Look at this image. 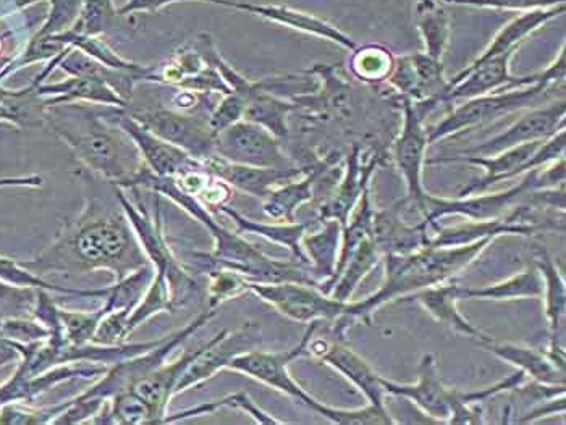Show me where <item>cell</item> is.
<instances>
[{
    "mask_svg": "<svg viewBox=\"0 0 566 425\" xmlns=\"http://www.w3.org/2000/svg\"><path fill=\"white\" fill-rule=\"evenodd\" d=\"M22 266L36 275L107 270L114 274L115 281H120L149 263L118 198L111 204L90 190L82 214L65 224L44 253Z\"/></svg>",
    "mask_w": 566,
    "mask_h": 425,
    "instance_id": "6da1fadb",
    "label": "cell"
},
{
    "mask_svg": "<svg viewBox=\"0 0 566 425\" xmlns=\"http://www.w3.org/2000/svg\"><path fill=\"white\" fill-rule=\"evenodd\" d=\"M146 188L151 193L166 196L174 201L178 208L184 209L195 221L206 226L214 240V251L211 254H193L199 270L212 269V267H222L239 272L244 277L253 281H265V284H275V281H298V284L314 285L317 287L313 274L302 264L285 263V261L272 259L265 256L243 238V235L237 232H230L226 226L216 221L212 212L202 204L198 198L185 193L174 177H159L153 173L148 167L143 166L136 173L135 179L128 183V188Z\"/></svg>",
    "mask_w": 566,
    "mask_h": 425,
    "instance_id": "7a4b0ae2",
    "label": "cell"
},
{
    "mask_svg": "<svg viewBox=\"0 0 566 425\" xmlns=\"http://www.w3.org/2000/svg\"><path fill=\"white\" fill-rule=\"evenodd\" d=\"M495 240L488 238L464 246H426L411 254L384 256L386 275L379 290L363 301H349L340 319L334 322L335 337L345 340L353 323H373V316L392 301L453 280L468 269Z\"/></svg>",
    "mask_w": 566,
    "mask_h": 425,
    "instance_id": "3957f363",
    "label": "cell"
},
{
    "mask_svg": "<svg viewBox=\"0 0 566 425\" xmlns=\"http://www.w3.org/2000/svg\"><path fill=\"white\" fill-rule=\"evenodd\" d=\"M112 106L90 103L48 107L52 130L73 149L90 172L107 183L127 188L145 166L138 148L111 117Z\"/></svg>",
    "mask_w": 566,
    "mask_h": 425,
    "instance_id": "277c9868",
    "label": "cell"
},
{
    "mask_svg": "<svg viewBox=\"0 0 566 425\" xmlns=\"http://www.w3.org/2000/svg\"><path fill=\"white\" fill-rule=\"evenodd\" d=\"M115 187V184H114ZM118 202L124 209L125 215L135 230L136 238L148 257L149 266L153 267L154 277L163 278L169 284L172 290L175 306L181 308L187 305L191 293L197 288L193 274L184 266L174 254L172 246L167 242L164 233L163 215H160V194H154V214L145 204H133L125 196L124 188L115 187Z\"/></svg>",
    "mask_w": 566,
    "mask_h": 425,
    "instance_id": "5b68a950",
    "label": "cell"
},
{
    "mask_svg": "<svg viewBox=\"0 0 566 425\" xmlns=\"http://www.w3.org/2000/svg\"><path fill=\"white\" fill-rule=\"evenodd\" d=\"M537 170L524 173L526 177L518 184L501 193H480L458 198H439L428 193L415 204H405L403 200L401 204H403L405 214L416 212L421 215V221L428 222L432 229H436L437 222L452 215L464 217L467 221H494V219L506 217L520 202L524 201L530 191L539 190Z\"/></svg>",
    "mask_w": 566,
    "mask_h": 425,
    "instance_id": "8992f818",
    "label": "cell"
},
{
    "mask_svg": "<svg viewBox=\"0 0 566 425\" xmlns=\"http://www.w3.org/2000/svg\"><path fill=\"white\" fill-rule=\"evenodd\" d=\"M551 88L552 86L547 85H531L523 86V88L495 91L485 96L463 100V104L455 107L442 121L428 131L429 145H436L450 136L463 134L464 130H470L478 125L489 124V121L497 120L506 115L536 107L534 104L541 103Z\"/></svg>",
    "mask_w": 566,
    "mask_h": 425,
    "instance_id": "52a82bcc",
    "label": "cell"
},
{
    "mask_svg": "<svg viewBox=\"0 0 566 425\" xmlns=\"http://www.w3.org/2000/svg\"><path fill=\"white\" fill-rule=\"evenodd\" d=\"M216 316H218V309L209 308L208 311L199 314L197 319L191 320L184 329L164 337V340L153 350L136 354V357L122 359V361L109 365L106 374L101 375L99 381L90 386L82 395H78L80 399H99L107 402L112 396L127 392L136 382L142 381L146 375L160 368L164 362H167V358L172 354L174 350H177L187 338L197 333Z\"/></svg>",
    "mask_w": 566,
    "mask_h": 425,
    "instance_id": "ba28073f",
    "label": "cell"
},
{
    "mask_svg": "<svg viewBox=\"0 0 566 425\" xmlns=\"http://www.w3.org/2000/svg\"><path fill=\"white\" fill-rule=\"evenodd\" d=\"M321 322L307 323L305 336L302 337L300 343L293 347L292 350L286 351H261L251 350L247 353H241L239 357L232 359L227 371L237 372V374L247 375L271 386L272 390L290 396L295 402L305 404V406L316 413L321 402H317L314 396L300 385L295 379L290 374L289 368L295 359L307 357V343L311 337L319 329Z\"/></svg>",
    "mask_w": 566,
    "mask_h": 425,
    "instance_id": "9c48e42d",
    "label": "cell"
},
{
    "mask_svg": "<svg viewBox=\"0 0 566 425\" xmlns=\"http://www.w3.org/2000/svg\"><path fill=\"white\" fill-rule=\"evenodd\" d=\"M248 291L268 302L282 316L300 323H334L335 320L340 319L348 306V302L332 298L314 285L298 284V281L265 284V281L248 280Z\"/></svg>",
    "mask_w": 566,
    "mask_h": 425,
    "instance_id": "30bf717a",
    "label": "cell"
},
{
    "mask_svg": "<svg viewBox=\"0 0 566 425\" xmlns=\"http://www.w3.org/2000/svg\"><path fill=\"white\" fill-rule=\"evenodd\" d=\"M216 156L251 167L292 169L293 162L285 156L281 139L253 121L240 120L216 135Z\"/></svg>",
    "mask_w": 566,
    "mask_h": 425,
    "instance_id": "8fae6325",
    "label": "cell"
},
{
    "mask_svg": "<svg viewBox=\"0 0 566 425\" xmlns=\"http://www.w3.org/2000/svg\"><path fill=\"white\" fill-rule=\"evenodd\" d=\"M384 386L387 395L408 400L437 424H449L453 411L464 402L461 390L449 389L443 383L432 353L424 354L419 361L416 383H395L384 379Z\"/></svg>",
    "mask_w": 566,
    "mask_h": 425,
    "instance_id": "7c38bea8",
    "label": "cell"
},
{
    "mask_svg": "<svg viewBox=\"0 0 566 425\" xmlns=\"http://www.w3.org/2000/svg\"><path fill=\"white\" fill-rule=\"evenodd\" d=\"M260 343L261 329L258 323H244L237 332L222 330L199 348L197 357L181 374L177 389H175V396L208 382L220 371L229 368L233 358L247 353V351L256 350Z\"/></svg>",
    "mask_w": 566,
    "mask_h": 425,
    "instance_id": "4fadbf2b",
    "label": "cell"
},
{
    "mask_svg": "<svg viewBox=\"0 0 566 425\" xmlns=\"http://www.w3.org/2000/svg\"><path fill=\"white\" fill-rule=\"evenodd\" d=\"M135 120L164 141L184 149L195 159L206 162L216 156V135L209 128L208 120L191 117L169 109H127Z\"/></svg>",
    "mask_w": 566,
    "mask_h": 425,
    "instance_id": "5bb4252c",
    "label": "cell"
},
{
    "mask_svg": "<svg viewBox=\"0 0 566 425\" xmlns=\"http://www.w3.org/2000/svg\"><path fill=\"white\" fill-rule=\"evenodd\" d=\"M403 127L392 146V159L407 184L405 204H415L428 194L422 184V169L428 151V131L422 125V114L413 100L403 97Z\"/></svg>",
    "mask_w": 566,
    "mask_h": 425,
    "instance_id": "9a60e30c",
    "label": "cell"
},
{
    "mask_svg": "<svg viewBox=\"0 0 566 425\" xmlns=\"http://www.w3.org/2000/svg\"><path fill=\"white\" fill-rule=\"evenodd\" d=\"M307 357L319 359L328 368L337 371L342 378L347 379L368 400V403L387 410V392L382 375L377 374L366 359L347 347L345 340L337 338L328 341L313 336L307 343Z\"/></svg>",
    "mask_w": 566,
    "mask_h": 425,
    "instance_id": "2e32d148",
    "label": "cell"
},
{
    "mask_svg": "<svg viewBox=\"0 0 566 425\" xmlns=\"http://www.w3.org/2000/svg\"><path fill=\"white\" fill-rule=\"evenodd\" d=\"M112 120L122 128L132 141L138 148L139 156H142L145 166L151 170L153 173L159 177H178L188 170L201 167V160L195 159L185 152L184 149L164 141L159 136L151 134L148 128L143 127L138 120L128 114L127 109L122 107H112Z\"/></svg>",
    "mask_w": 566,
    "mask_h": 425,
    "instance_id": "e0dca14e",
    "label": "cell"
},
{
    "mask_svg": "<svg viewBox=\"0 0 566 425\" xmlns=\"http://www.w3.org/2000/svg\"><path fill=\"white\" fill-rule=\"evenodd\" d=\"M387 82L401 96L413 103L429 104V107L443 103V97L452 86L443 76L442 61H437L424 52L395 57L394 68Z\"/></svg>",
    "mask_w": 566,
    "mask_h": 425,
    "instance_id": "ac0fdd59",
    "label": "cell"
},
{
    "mask_svg": "<svg viewBox=\"0 0 566 425\" xmlns=\"http://www.w3.org/2000/svg\"><path fill=\"white\" fill-rule=\"evenodd\" d=\"M565 99L555 100L547 106L531 107L515 124L510 125L501 135L474 146L467 155L494 156L515 146L539 142L565 128Z\"/></svg>",
    "mask_w": 566,
    "mask_h": 425,
    "instance_id": "d6986e66",
    "label": "cell"
},
{
    "mask_svg": "<svg viewBox=\"0 0 566 425\" xmlns=\"http://www.w3.org/2000/svg\"><path fill=\"white\" fill-rule=\"evenodd\" d=\"M541 142H527V145L515 146V148L506 149L494 156H463V157H437V159L428 160V166L436 163H470V166L481 167L484 170V177L480 180H471L464 184L463 190L458 196H471V194L485 193L489 188L501 183L503 180L515 179L523 176L524 166H526L530 157L536 151Z\"/></svg>",
    "mask_w": 566,
    "mask_h": 425,
    "instance_id": "ffe728a7",
    "label": "cell"
},
{
    "mask_svg": "<svg viewBox=\"0 0 566 425\" xmlns=\"http://www.w3.org/2000/svg\"><path fill=\"white\" fill-rule=\"evenodd\" d=\"M401 201L390 208L374 211V242L380 254H411L422 247L431 246L432 226L426 221L418 224L407 222Z\"/></svg>",
    "mask_w": 566,
    "mask_h": 425,
    "instance_id": "44dd1931",
    "label": "cell"
},
{
    "mask_svg": "<svg viewBox=\"0 0 566 425\" xmlns=\"http://www.w3.org/2000/svg\"><path fill=\"white\" fill-rule=\"evenodd\" d=\"M205 166L212 176L219 177L229 187L261 201L275 188L305 173L298 167L275 169V167L241 166L219 156H212L211 159L206 160Z\"/></svg>",
    "mask_w": 566,
    "mask_h": 425,
    "instance_id": "7402d4cb",
    "label": "cell"
},
{
    "mask_svg": "<svg viewBox=\"0 0 566 425\" xmlns=\"http://www.w3.org/2000/svg\"><path fill=\"white\" fill-rule=\"evenodd\" d=\"M534 266L539 269L544 280V312L548 323V354L565 362L566 330V284L557 263L547 251H541Z\"/></svg>",
    "mask_w": 566,
    "mask_h": 425,
    "instance_id": "603a6c76",
    "label": "cell"
},
{
    "mask_svg": "<svg viewBox=\"0 0 566 425\" xmlns=\"http://www.w3.org/2000/svg\"><path fill=\"white\" fill-rule=\"evenodd\" d=\"M214 3L253 13V15L261 17V19L285 24V26L302 31V33L324 38V40L338 44L347 51H355L356 49L355 41L347 36L344 31L338 30L337 26L326 22V20L311 15V13L300 12V10L290 9L285 6H260V3L237 2V0H214Z\"/></svg>",
    "mask_w": 566,
    "mask_h": 425,
    "instance_id": "cb8c5ba5",
    "label": "cell"
},
{
    "mask_svg": "<svg viewBox=\"0 0 566 425\" xmlns=\"http://www.w3.org/2000/svg\"><path fill=\"white\" fill-rule=\"evenodd\" d=\"M377 162H379L377 157L365 162L361 160L359 149H353L352 155L348 156L347 167H345L344 179L335 188L334 194L321 205V221L334 219L342 226L347 224L349 215L355 211L363 194L369 190L370 176H373Z\"/></svg>",
    "mask_w": 566,
    "mask_h": 425,
    "instance_id": "d4e9b609",
    "label": "cell"
},
{
    "mask_svg": "<svg viewBox=\"0 0 566 425\" xmlns=\"http://www.w3.org/2000/svg\"><path fill=\"white\" fill-rule=\"evenodd\" d=\"M478 343L495 358L509 362L513 368L522 371L533 382L541 383V385H565V362L552 358L548 351L515 343H497L491 337L478 341Z\"/></svg>",
    "mask_w": 566,
    "mask_h": 425,
    "instance_id": "484cf974",
    "label": "cell"
},
{
    "mask_svg": "<svg viewBox=\"0 0 566 425\" xmlns=\"http://www.w3.org/2000/svg\"><path fill=\"white\" fill-rule=\"evenodd\" d=\"M382 254L374 242V236H369L337 264L332 278L317 285V288L338 301H353V295L358 290L359 284L368 277L370 270L376 269Z\"/></svg>",
    "mask_w": 566,
    "mask_h": 425,
    "instance_id": "4316f807",
    "label": "cell"
},
{
    "mask_svg": "<svg viewBox=\"0 0 566 425\" xmlns=\"http://www.w3.org/2000/svg\"><path fill=\"white\" fill-rule=\"evenodd\" d=\"M403 301L418 302L429 316L434 317L437 322L460 336L474 338L478 341L488 338L463 314L458 311V302L461 301V287L457 281L450 280L436 285V287L426 288V290L408 296Z\"/></svg>",
    "mask_w": 566,
    "mask_h": 425,
    "instance_id": "83f0119b",
    "label": "cell"
},
{
    "mask_svg": "<svg viewBox=\"0 0 566 425\" xmlns=\"http://www.w3.org/2000/svg\"><path fill=\"white\" fill-rule=\"evenodd\" d=\"M38 94L43 97L45 107L72 103L101 104V106L122 107V109H128L130 106V103L112 88L109 83L93 76H70L62 83L40 85Z\"/></svg>",
    "mask_w": 566,
    "mask_h": 425,
    "instance_id": "f1b7e54d",
    "label": "cell"
},
{
    "mask_svg": "<svg viewBox=\"0 0 566 425\" xmlns=\"http://www.w3.org/2000/svg\"><path fill=\"white\" fill-rule=\"evenodd\" d=\"M199 350V348H198ZM198 350L181 354L177 361L164 362L160 368L136 382L127 392L135 393L138 399L148 404L153 414V424H164L167 416V407L175 396V389L180 381L187 365L197 357Z\"/></svg>",
    "mask_w": 566,
    "mask_h": 425,
    "instance_id": "f546056e",
    "label": "cell"
},
{
    "mask_svg": "<svg viewBox=\"0 0 566 425\" xmlns=\"http://www.w3.org/2000/svg\"><path fill=\"white\" fill-rule=\"evenodd\" d=\"M218 211L222 212L223 215H227L233 222V225L237 226L235 232L240 233V235L251 233V235L262 236V238L269 240V242L275 243V245L286 247L292 253L295 263L302 264V266L310 269V263H307L305 251L302 247V240L307 232V224H298V222H292V224H289V222L262 224V222L244 217L235 209L229 208V204L222 205Z\"/></svg>",
    "mask_w": 566,
    "mask_h": 425,
    "instance_id": "4dcf8cb0",
    "label": "cell"
},
{
    "mask_svg": "<svg viewBox=\"0 0 566 425\" xmlns=\"http://www.w3.org/2000/svg\"><path fill=\"white\" fill-rule=\"evenodd\" d=\"M296 109L298 106L293 100L269 93L256 82L248 93L243 120L261 125L283 142L289 139V115Z\"/></svg>",
    "mask_w": 566,
    "mask_h": 425,
    "instance_id": "1f68e13d",
    "label": "cell"
},
{
    "mask_svg": "<svg viewBox=\"0 0 566 425\" xmlns=\"http://www.w3.org/2000/svg\"><path fill=\"white\" fill-rule=\"evenodd\" d=\"M565 10L566 3H560V6L551 7V9L527 10V12H523L522 15L506 23L505 26L495 34L494 40L488 45V49L482 52L476 61L471 62L470 65L481 64V62L495 57V55H501L503 52L520 49V45L524 43L527 36H531L534 31L539 30L541 26L551 22V20L564 15Z\"/></svg>",
    "mask_w": 566,
    "mask_h": 425,
    "instance_id": "d6a6232c",
    "label": "cell"
},
{
    "mask_svg": "<svg viewBox=\"0 0 566 425\" xmlns=\"http://www.w3.org/2000/svg\"><path fill=\"white\" fill-rule=\"evenodd\" d=\"M340 245L342 225L334 219H324L321 230L313 233L306 232L303 236L302 247L317 285L327 281L334 275Z\"/></svg>",
    "mask_w": 566,
    "mask_h": 425,
    "instance_id": "836d02e7",
    "label": "cell"
},
{
    "mask_svg": "<svg viewBox=\"0 0 566 425\" xmlns=\"http://www.w3.org/2000/svg\"><path fill=\"white\" fill-rule=\"evenodd\" d=\"M544 280L536 266L485 287H461L463 299H482V301H513V299L543 298Z\"/></svg>",
    "mask_w": 566,
    "mask_h": 425,
    "instance_id": "e575fe53",
    "label": "cell"
},
{
    "mask_svg": "<svg viewBox=\"0 0 566 425\" xmlns=\"http://www.w3.org/2000/svg\"><path fill=\"white\" fill-rule=\"evenodd\" d=\"M316 179L317 170H313L303 179L296 177L286 181L262 200V211L275 222H289V224L296 222V211L306 202L313 201V187Z\"/></svg>",
    "mask_w": 566,
    "mask_h": 425,
    "instance_id": "d590c367",
    "label": "cell"
},
{
    "mask_svg": "<svg viewBox=\"0 0 566 425\" xmlns=\"http://www.w3.org/2000/svg\"><path fill=\"white\" fill-rule=\"evenodd\" d=\"M415 17L424 41V54L442 61L450 38L449 13L436 0H416Z\"/></svg>",
    "mask_w": 566,
    "mask_h": 425,
    "instance_id": "8d00e7d4",
    "label": "cell"
},
{
    "mask_svg": "<svg viewBox=\"0 0 566 425\" xmlns=\"http://www.w3.org/2000/svg\"><path fill=\"white\" fill-rule=\"evenodd\" d=\"M352 57V70L361 82H387L392 72L395 57L389 49L382 45L369 44L356 47Z\"/></svg>",
    "mask_w": 566,
    "mask_h": 425,
    "instance_id": "74e56055",
    "label": "cell"
},
{
    "mask_svg": "<svg viewBox=\"0 0 566 425\" xmlns=\"http://www.w3.org/2000/svg\"><path fill=\"white\" fill-rule=\"evenodd\" d=\"M115 17L118 15L112 9V0H85L78 19L64 33L69 36H99L109 30Z\"/></svg>",
    "mask_w": 566,
    "mask_h": 425,
    "instance_id": "f35d334b",
    "label": "cell"
},
{
    "mask_svg": "<svg viewBox=\"0 0 566 425\" xmlns=\"http://www.w3.org/2000/svg\"><path fill=\"white\" fill-rule=\"evenodd\" d=\"M319 416L327 419L328 423L337 425H395L398 424L394 419L389 410L366 404L365 407L358 410H342V407H332L328 404L321 403L316 411Z\"/></svg>",
    "mask_w": 566,
    "mask_h": 425,
    "instance_id": "ab89813d",
    "label": "cell"
},
{
    "mask_svg": "<svg viewBox=\"0 0 566 425\" xmlns=\"http://www.w3.org/2000/svg\"><path fill=\"white\" fill-rule=\"evenodd\" d=\"M209 277V308L219 309L230 299L239 298L243 293H248V280L250 278L239 274V272L222 269V267H212L206 270Z\"/></svg>",
    "mask_w": 566,
    "mask_h": 425,
    "instance_id": "60d3db41",
    "label": "cell"
},
{
    "mask_svg": "<svg viewBox=\"0 0 566 425\" xmlns=\"http://www.w3.org/2000/svg\"><path fill=\"white\" fill-rule=\"evenodd\" d=\"M244 107H247V96L244 94L237 93V91L226 94L209 115L208 125L212 134L218 135L229 128L230 125L243 120Z\"/></svg>",
    "mask_w": 566,
    "mask_h": 425,
    "instance_id": "b9f144b4",
    "label": "cell"
},
{
    "mask_svg": "<svg viewBox=\"0 0 566 425\" xmlns=\"http://www.w3.org/2000/svg\"><path fill=\"white\" fill-rule=\"evenodd\" d=\"M83 2L80 0H51V13L44 26L38 31L40 36H55L69 30L70 24L78 19Z\"/></svg>",
    "mask_w": 566,
    "mask_h": 425,
    "instance_id": "7bdbcfd3",
    "label": "cell"
},
{
    "mask_svg": "<svg viewBox=\"0 0 566 425\" xmlns=\"http://www.w3.org/2000/svg\"><path fill=\"white\" fill-rule=\"evenodd\" d=\"M446 2L455 3V6L474 7V9L527 12V10L551 9V7L565 3V0H446Z\"/></svg>",
    "mask_w": 566,
    "mask_h": 425,
    "instance_id": "ee69618b",
    "label": "cell"
},
{
    "mask_svg": "<svg viewBox=\"0 0 566 425\" xmlns=\"http://www.w3.org/2000/svg\"><path fill=\"white\" fill-rule=\"evenodd\" d=\"M566 148V131L562 128L557 134L552 135L551 138L544 139L536 151L527 160L524 166V173L533 172V170L543 169L548 163L557 162V160L564 159Z\"/></svg>",
    "mask_w": 566,
    "mask_h": 425,
    "instance_id": "f6af8a7d",
    "label": "cell"
},
{
    "mask_svg": "<svg viewBox=\"0 0 566 425\" xmlns=\"http://www.w3.org/2000/svg\"><path fill=\"white\" fill-rule=\"evenodd\" d=\"M219 404L220 410H222V407H232V410H240L243 411V413L250 414L258 424H285V421L275 419L274 416L261 410V407L250 399L248 393H233V395L219 400Z\"/></svg>",
    "mask_w": 566,
    "mask_h": 425,
    "instance_id": "bcb514c9",
    "label": "cell"
},
{
    "mask_svg": "<svg viewBox=\"0 0 566 425\" xmlns=\"http://www.w3.org/2000/svg\"><path fill=\"white\" fill-rule=\"evenodd\" d=\"M175 2H185V0H128L122 9L117 10V15L125 17L142 12L157 13L164 7ZM201 2L214 3V0H201Z\"/></svg>",
    "mask_w": 566,
    "mask_h": 425,
    "instance_id": "7dc6e473",
    "label": "cell"
},
{
    "mask_svg": "<svg viewBox=\"0 0 566 425\" xmlns=\"http://www.w3.org/2000/svg\"><path fill=\"white\" fill-rule=\"evenodd\" d=\"M43 179L38 176L23 177V179H0V188L2 187H41Z\"/></svg>",
    "mask_w": 566,
    "mask_h": 425,
    "instance_id": "c3c4849f",
    "label": "cell"
},
{
    "mask_svg": "<svg viewBox=\"0 0 566 425\" xmlns=\"http://www.w3.org/2000/svg\"><path fill=\"white\" fill-rule=\"evenodd\" d=\"M17 3V7L23 9V7L31 6V3L38 2V0H13Z\"/></svg>",
    "mask_w": 566,
    "mask_h": 425,
    "instance_id": "681fc988",
    "label": "cell"
}]
</instances>
